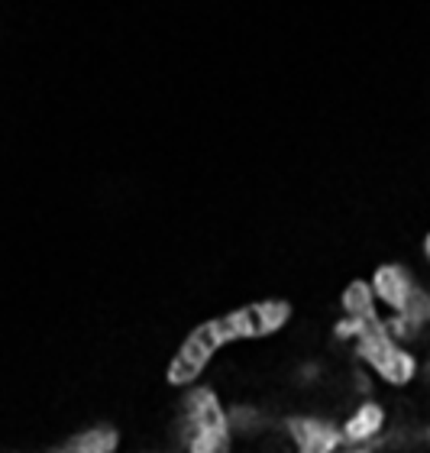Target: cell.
Returning <instances> with one entry per match:
<instances>
[{
  "label": "cell",
  "mask_w": 430,
  "mask_h": 453,
  "mask_svg": "<svg viewBox=\"0 0 430 453\" xmlns=\"http://www.w3.org/2000/svg\"><path fill=\"white\" fill-rule=\"evenodd\" d=\"M178 444H185L188 437L197 434H234L230 427V405H224V398L214 386H197L185 388V395L178 402Z\"/></svg>",
  "instance_id": "1"
},
{
  "label": "cell",
  "mask_w": 430,
  "mask_h": 453,
  "mask_svg": "<svg viewBox=\"0 0 430 453\" xmlns=\"http://www.w3.org/2000/svg\"><path fill=\"white\" fill-rule=\"evenodd\" d=\"M224 349L220 337L214 331V321L197 324L195 331L181 340V347L175 349V357L169 363V382L172 386L191 388L197 386V379L204 376V369L211 366V359Z\"/></svg>",
  "instance_id": "2"
},
{
  "label": "cell",
  "mask_w": 430,
  "mask_h": 453,
  "mask_svg": "<svg viewBox=\"0 0 430 453\" xmlns=\"http://www.w3.org/2000/svg\"><path fill=\"white\" fill-rule=\"evenodd\" d=\"M281 434L295 453H337L343 447L340 425L327 415H288L281 421Z\"/></svg>",
  "instance_id": "3"
},
{
  "label": "cell",
  "mask_w": 430,
  "mask_h": 453,
  "mask_svg": "<svg viewBox=\"0 0 430 453\" xmlns=\"http://www.w3.org/2000/svg\"><path fill=\"white\" fill-rule=\"evenodd\" d=\"M369 282H372V292H375V302L382 308V314H402L411 302V295L421 288V279L414 275L411 265L404 263H382L375 265L372 275H369Z\"/></svg>",
  "instance_id": "4"
},
{
  "label": "cell",
  "mask_w": 430,
  "mask_h": 453,
  "mask_svg": "<svg viewBox=\"0 0 430 453\" xmlns=\"http://www.w3.org/2000/svg\"><path fill=\"white\" fill-rule=\"evenodd\" d=\"M385 425H388V411L379 405L375 398H359L340 421V434L343 444H382L385 441Z\"/></svg>",
  "instance_id": "5"
},
{
  "label": "cell",
  "mask_w": 430,
  "mask_h": 453,
  "mask_svg": "<svg viewBox=\"0 0 430 453\" xmlns=\"http://www.w3.org/2000/svg\"><path fill=\"white\" fill-rule=\"evenodd\" d=\"M236 321H240V337L243 340H265L288 327L291 321V304L281 298H265L236 308Z\"/></svg>",
  "instance_id": "6"
},
{
  "label": "cell",
  "mask_w": 430,
  "mask_h": 453,
  "mask_svg": "<svg viewBox=\"0 0 430 453\" xmlns=\"http://www.w3.org/2000/svg\"><path fill=\"white\" fill-rule=\"evenodd\" d=\"M120 450V434L111 425H94L72 434L68 441L56 444L46 453H117Z\"/></svg>",
  "instance_id": "7"
},
{
  "label": "cell",
  "mask_w": 430,
  "mask_h": 453,
  "mask_svg": "<svg viewBox=\"0 0 430 453\" xmlns=\"http://www.w3.org/2000/svg\"><path fill=\"white\" fill-rule=\"evenodd\" d=\"M340 311H343V318H356V321H382L385 318L369 279H353L346 285L340 292Z\"/></svg>",
  "instance_id": "8"
},
{
  "label": "cell",
  "mask_w": 430,
  "mask_h": 453,
  "mask_svg": "<svg viewBox=\"0 0 430 453\" xmlns=\"http://www.w3.org/2000/svg\"><path fill=\"white\" fill-rule=\"evenodd\" d=\"M414 437H418V441H421V444H427V447H430V425L418 427V431H414Z\"/></svg>",
  "instance_id": "9"
},
{
  "label": "cell",
  "mask_w": 430,
  "mask_h": 453,
  "mask_svg": "<svg viewBox=\"0 0 430 453\" xmlns=\"http://www.w3.org/2000/svg\"><path fill=\"white\" fill-rule=\"evenodd\" d=\"M421 253H424V259H427V265H430V230L424 234V240H421Z\"/></svg>",
  "instance_id": "10"
},
{
  "label": "cell",
  "mask_w": 430,
  "mask_h": 453,
  "mask_svg": "<svg viewBox=\"0 0 430 453\" xmlns=\"http://www.w3.org/2000/svg\"><path fill=\"white\" fill-rule=\"evenodd\" d=\"M175 453H181V450H175Z\"/></svg>",
  "instance_id": "11"
}]
</instances>
